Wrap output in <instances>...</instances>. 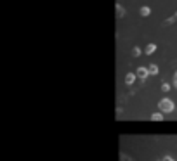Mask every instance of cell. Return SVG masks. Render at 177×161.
I'll return each mask as SVG.
<instances>
[{
  "mask_svg": "<svg viewBox=\"0 0 177 161\" xmlns=\"http://www.w3.org/2000/svg\"><path fill=\"white\" fill-rule=\"evenodd\" d=\"M174 109H175V104H174L172 99H168V97H163V99L158 100V111H162L163 114H170L174 113Z\"/></svg>",
  "mask_w": 177,
  "mask_h": 161,
  "instance_id": "6da1fadb",
  "label": "cell"
},
{
  "mask_svg": "<svg viewBox=\"0 0 177 161\" xmlns=\"http://www.w3.org/2000/svg\"><path fill=\"white\" fill-rule=\"evenodd\" d=\"M136 73H137L139 80H146L148 76H149V70H148V66H139Z\"/></svg>",
  "mask_w": 177,
  "mask_h": 161,
  "instance_id": "7a4b0ae2",
  "label": "cell"
},
{
  "mask_svg": "<svg viewBox=\"0 0 177 161\" xmlns=\"http://www.w3.org/2000/svg\"><path fill=\"white\" fill-rule=\"evenodd\" d=\"M156 49H158L156 44H148L146 49H144V56H151L153 52H156Z\"/></svg>",
  "mask_w": 177,
  "mask_h": 161,
  "instance_id": "3957f363",
  "label": "cell"
},
{
  "mask_svg": "<svg viewBox=\"0 0 177 161\" xmlns=\"http://www.w3.org/2000/svg\"><path fill=\"white\" fill-rule=\"evenodd\" d=\"M149 118H151V121H163V120H165V114L162 113V111H156V113H153Z\"/></svg>",
  "mask_w": 177,
  "mask_h": 161,
  "instance_id": "277c9868",
  "label": "cell"
},
{
  "mask_svg": "<svg viewBox=\"0 0 177 161\" xmlns=\"http://www.w3.org/2000/svg\"><path fill=\"white\" fill-rule=\"evenodd\" d=\"M136 78H137V73H127L125 74V83H127V85H132V83L136 82Z\"/></svg>",
  "mask_w": 177,
  "mask_h": 161,
  "instance_id": "5b68a950",
  "label": "cell"
},
{
  "mask_svg": "<svg viewBox=\"0 0 177 161\" xmlns=\"http://www.w3.org/2000/svg\"><path fill=\"white\" fill-rule=\"evenodd\" d=\"M139 14H141L142 18H148V16L151 14V7L149 5H142L141 9H139Z\"/></svg>",
  "mask_w": 177,
  "mask_h": 161,
  "instance_id": "8992f818",
  "label": "cell"
},
{
  "mask_svg": "<svg viewBox=\"0 0 177 161\" xmlns=\"http://www.w3.org/2000/svg\"><path fill=\"white\" fill-rule=\"evenodd\" d=\"M148 70H149V74H158L160 73V68L156 64H149L148 66Z\"/></svg>",
  "mask_w": 177,
  "mask_h": 161,
  "instance_id": "52a82bcc",
  "label": "cell"
},
{
  "mask_svg": "<svg viewBox=\"0 0 177 161\" xmlns=\"http://www.w3.org/2000/svg\"><path fill=\"white\" fill-rule=\"evenodd\" d=\"M125 16V9L120 4H116V18H123Z\"/></svg>",
  "mask_w": 177,
  "mask_h": 161,
  "instance_id": "ba28073f",
  "label": "cell"
},
{
  "mask_svg": "<svg viewBox=\"0 0 177 161\" xmlns=\"http://www.w3.org/2000/svg\"><path fill=\"white\" fill-rule=\"evenodd\" d=\"M141 54H142V50H141L139 47H134V49H132V56L137 57V56H141Z\"/></svg>",
  "mask_w": 177,
  "mask_h": 161,
  "instance_id": "9c48e42d",
  "label": "cell"
},
{
  "mask_svg": "<svg viewBox=\"0 0 177 161\" xmlns=\"http://www.w3.org/2000/svg\"><path fill=\"white\" fill-rule=\"evenodd\" d=\"M162 90H163V92H168V90H170V83L163 82V83H162Z\"/></svg>",
  "mask_w": 177,
  "mask_h": 161,
  "instance_id": "30bf717a",
  "label": "cell"
},
{
  "mask_svg": "<svg viewBox=\"0 0 177 161\" xmlns=\"http://www.w3.org/2000/svg\"><path fill=\"white\" fill-rule=\"evenodd\" d=\"M158 161H175V159H174L172 156H163L162 159H158Z\"/></svg>",
  "mask_w": 177,
  "mask_h": 161,
  "instance_id": "8fae6325",
  "label": "cell"
},
{
  "mask_svg": "<svg viewBox=\"0 0 177 161\" xmlns=\"http://www.w3.org/2000/svg\"><path fill=\"white\" fill-rule=\"evenodd\" d=\"M172 85H174V87L177 88V71H175V73H174V80H172Z\"/></svg>",
  "mask_w": 177,
  "mask_h": 161,
  "instance_id": "7c38bea8",
  "label": "cell"
},
{
  "mask_svg": "<svg viewBox=\"0 0 177 161\" xmlns=\"http://www.w3.org/2000/svg\"><path fill=\"white\" fill-rule=\"evenodd\" d=\"M175 19H177V12H175V14H174V16H172V18H170V19H168V21H167V23H174V21H175Z\"/></svg>",
  "mask_w": 177,
  "mask_h": 161,
  "instance_id": "4fadbf2b",
  "label": "cell"
}]
</instances>
